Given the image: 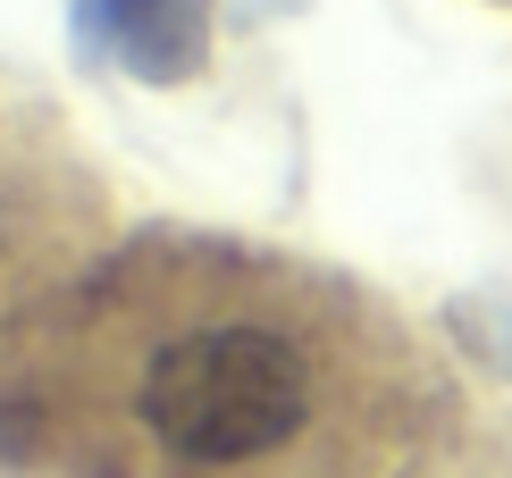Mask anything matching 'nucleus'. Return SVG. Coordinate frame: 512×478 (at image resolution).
Listing matches in <instances>:
<instances>
[{
	"mask_svg": "<svg viewBox=\"0 0 512 478\" xmlns=\"http://www.w3.org/2000/svg\"><path fill=\"white\" fill-rule=\"evenodd\" d=\"M445 369L387 294L277 244H110L0 395L17 478H412Z\"/></svg>",
	"mask_w": 512,
	"mask_h": 478,
	"instance_id": "1",
	"label": "nucleus"
},
{
	"mask_svg": "<svg viewBox=\"0 0 512 478\" xmlns=\"http://www.w3.org/2000/svg\"><path fill=\"white\" fill-rule=\"evenodd\" d=\"M504 9H512V0H504Z\"/></svg>",
	"mask_w": 512,
	"mask_h": 478,
	"instance_id": "3",
	"label": "nucleus"
},
{
	"mask_svg": "<svg viewBox=\"0 0 512 478\" xmlns=\"http://www.w3.org/2000/svg\"><path fill=\"white\" fill-rule=\"evenodd\" d=\"M101 252H110L101 168L34 84L0 76V395L59 319V302L101 269Z\"/></svg>",
	"mask_w": 512,
	"mask_h": 478,
	"instance_id": "2",
	"label": "nucleus"
}]
</instances>
